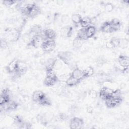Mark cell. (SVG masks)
<instances>
[{
  "label": "cell",
  "instance_id": "1",
  "mask_svg": "<svg viewBox=\"0 0 129 129\" xmlns=\"http://www.w3.org/2000/svg\"><path fill=\"white\" fill-rule=\"evenodd\" d=\"M57 58L67 65L71 70H73L77 67L74 54L69 51H59L57 54Z\"/></svg>",
  "mask_w": 129,
  "mask_h": 129
},
{
  "label": "cell",
  "instance_id": "2",
  "mask_svg": "<svg viewBox=\"0 0 129 129\" xmlns=\"http://www.w3.org/2000/svg\"><path fill=\"white\" fill-rule=\"evenodd\" d=\"M21 31L22 29L20 28H8L5 30V37L4 38L9 42H16L22 36Z\"/></svg>",
  "mask_w": 129,
  "mask_h": 129
},
{
  "label": "cell",
  "instance_id": "3",
  "mask_svg": "<svg viewBox=\"0 0 129 129\" xmlns=\"http://www.w3.org/2000/svg\"><path fill=\"white\" fill-rule=\"evenodd\" d=\"M46 77L43 81V85L45 86L52 87L59 81L54 70L46 71Z\"/></svg>",
  "mask_w": 129,
  "mask_h": 129
},
{
  "label": "cell",
  "instance_id": "4",
  "mask_svg": "<svg viewBox=\"0 0 129 129\" xmlns=\"http://www.w3.org/2000/svg\"><path fill=\"white\" fill-rule=\"evenodd\" d=\"M121 96L111 95L108 96L105 100L106 106L108 108H112L120 105L122 102Z\"/></svg>",
  "mask_w": 129,
  "mask_h": 129
},
{
  "label": "cell",
  "instance_id": "5",
  "mask_svg": "<svg viewBox=\"0 0 129 129\" xmlns=\"http://www.w3.org/2000/svg\"><path fill=\"white\" fill-rule=\"evenodd\" d=\"M28 70V67L27 64L23 61L18 60V67L15 73L12 74V78L16 79L19 78L26 74Z\"/></svg>",
  "mask_w": 129,
  "mask_h": 129
},
{
  "label": "cell",
  "instance_id": "6",
  "mask_svg": "<svg viewBox=\"0 0 129 129\" xmlns=\"http://www.w3.org/2000/svg\"><path fill=\"white\" fill-rule=\"evenodd\" d=\"M55 46V40L45 39L42 41L40 47L44 52H50L54 49Z\"/></svg>",
  "mask_w": 129,
  "mask_h": 129
},
{
  "label": "cell",
  "instance_id": "7",
  "mask_svg": "<svg viewBox=\"0 0 129 129\" xmlns=\"http://www.w3.org/2000/svg\"><path fill=\"white\" fill-rule=\"evenodd\" d=\"M11 91L8 88H4L2 90L0 99L1 106L6 104L11 100Z\"/></svg>",
  "mask_w": 129,
  "mask_h": 129
},
{
  "label": "cell",
  "instance_id": "8",
  "mask_svg": "<svg viewBox=\"0 0 129 129\" xmlns=\"http://www.w3.org/2000/svg\"><path fill=\"white\" fill-rule=\"evenodd\" d=\"M84 123V120L79 117H73L70 120L69 126L71 129L81 128Z\"/></svg>",
  "mask_w": 129,
  "mask_h": 129
},
{
  "label": "cell",
  "instance_id": "9",
  "mask_svg": "<svg viewBox=\"0 0 129 129\" xmlns=\"http://www.w3.org/2000/svg\"><path fill=\"white\" fill-rule=\"evenodd\" d=\"M52 116L49 114L46 113L43 114H38L36 116V120L38 123L43 126H46L52 119Z\"/></svg>",
  "mask_w": 129,
  "mask_h": 129
},
{
  "label": "cell",
  "instance_id": "10",
  "mask_svg": "<svg viewBox=\"0 0 129 129\" xmlns=\"http://www.w3.org/2000/svg\"><path fill=\"white\" fill-rule=\"evenodd\" d=\"M73 27L71 25H65L60 30V36L63 38L71 37L73 33Z\"/></svg>",
  "mask_w": 129,
  "mask_h": 129
},
{
  "label": "cell",
  "instance_id": "11",
  "mask_svg": "<svg viewBox=\"0 0 129 129\" xmlns=\"http://www.w3.org/2000/svg\"><path fill=\"white\" fill-rule=\"evenodd\" d=\"M113 91L114 89L106 86H104L100 90L99 97L102 100H104L108 96L112 95Z\"/></svg>",
  "mask_w": 129,
  "mask_h": 129
},
{
  "label": "cell",
  "instance_id": "12",
  "mask_svg": "<svg viewBox=\"0 0 129 129\" xmlns=\"http://www.w3.org/2000/svg\"><path fill=\"white\" fill-rule=\"evenodd\" d=\"M42 27L39 25H34L31 26L29 31L28 32L29 35L32 37H34L37 35H40L43 32Z\"/></svg>",
  "mask_w": 129,
  "mask_h": 129
},
{
  "label": "cell",
  "instance_id": "13",
  "mask_svg": "<svg viewBox=\"0 0 129 129\" xmlns=\"http://www.w3.org/2000/svg\"><path fill=\"white\" fill-rule=\"evenodd\" d=\"M18 60L17 59H14L11 61L6 67V70L8 73L12 74L15 72L17 69Z\"/></svg>",
  "mask_w": 129,
  "mask_h": 129
},
{
  "label": "cell",
  "instance_id": "14",
  "mask_svg": "<svg viewBox=\"0 0 129 129\" xmlns=\"http://www.w3.org/2000/svg\"><path fill=\"white\" fill-rule=\"evenodd\" d=\"M19 103L14 100H11L6 104L1 106V108H4V110L7 111H14L17 109L19 106Z\"/></svg>",
  "mask_w": 129,
  "mask_h": 129
},
{
  "label": "cell",
  "instance_id": "15",
  "mask_svg": "<svg viewBox=\"0 0 129 129\" xmlns=\"http://www.w3.org/2000/svg\"><path fill=\"white\" fill-rule=\"evenodd\" d=\"M117 61L120 67L122 68H128L129 58L127 55H119L117 58Z\"/></svg>",
  "mask_w": 129,
  "mask_h": 129
},
{
  "label": "cell",
  "instance_id": "16",
  "mask_svg": "<svg viewBox=\"0 0 129 129\" xmlns=\"http://www.w3.org/2000/svg\"><path fill=\"white\" fill-rule=\"evenodd\" d=\"M71 76L80 81L85 78L83 70H81L78 67H76L75 69H74L72 73H71Z\"/></svg>",
  "mask_w": 129,
  "mask_h": 129
},
{
  "label": "cell",
  "instance_id": "17",
  "mask_svg": "<svg viewBox=\"0 0 129 129\" xmlns=\"http://www.w3.org/2000/svg\"><path fill=\"white\" fill-rule=\"evenodd\" d=\"M41 13V10L40 8L34 3L30 11V13L28 16V17L33 19L36 17L37 16L40 15Z\"/></svg>",
  "mask_w": 129,
  "mask_h": 129
},
{
  "label": "cell",
  "instance_id": "18",
  "mask_svg": "<svg viewBox=\"0 0 129 129\" xmlns=\"http://www.w3.org/2000/svg\"><path fill=\"white\" fill-rule=\"evenodd\" d=\"M46 95L41 90H35L33 92L32 96V101L35 103L38 104L43 97Z\"/></svg>",
  "mask_w": 129,
  "mask_h": 129
},
{
  "label": "cell",
  "instance_id": "19",
  "mask_svg": "<svg viewBox=\"0 0 129 129\" xmlns=\"http://www.w3.org/2000/svg\"><path fill=\"white\" fill-rule=\"evenodd\" d=\"M43 34L45 39L55 40L56 37L55 31L52 29H46L43 31Z\"/></svg>",
  "mask_w": 129,
  "mask_h": 129
},
{
  "label": "cell",
  "instance_id": "20",
  "mask_svg": "<svg viewBox=\"0 0 129 129\" xmlns=\"http://www.w3.org/2000/svg\"><path fill=\"white\" fill-rule=\"evenodd\" d=\"M111 28H112V32H116L118 31L121 26V22L120 20H119L117 18H113L112 19H111L110 21H109Z\"/></svg>",
  "mask_w": 129,
  "mask_h": 129
},
{
  "label": "cell",
  "instance_id": "21",
  "mask_svg": "<svg viewBox=\"0 0 129 129\" xmlns=\"http://www.w3.org/2000/svg\"><path fill=\"white\" fill-rule=\"evenodd\" d=\"M100 31L103 33H112L113 32L112 28L109 21H107L103 22L100 27Z\"/></svg>",
  "mask_w": 129,
  "mask_h": 129
},
{
  "label": "cell",
  "instance_id": "22",
  "mask_svg": "<svg viewBox=\"0 0 129 129\" xmlns=\"http://www.w3.org/2000/svg\"><path fill=\"white\" fill-rule=\"evenodd\" d=\"M92 23V18L86 16L83 18L82 17L81 20V22L80 23V25L81 26V28H86L89 26L91 25Z\"/></svg>",
  "mask_w": 129,
  "mask_h": 129
},
{
  "label": "cell",
  "instance_id": "23",
  "mask_svg": "<svg viewBox=\"0 0 129 129\" xmlns=\"http://www.w3.org/2000/svg\"><path fill=\"white\" fill-rule=\"evenodd\" d=\"M96 32V28L93 25H90L86 28V34L87 39L93 37Z\"/></svg>",
  "mask_w": 129,
  "mask_h": 129
},
{
  "label": "cell",
  "instance_id": "24",
  "mask_svg": "<svg viewBox=\"0 0 129 129\" xmlns=\"http://www.w3.org/2000/svg\"><path fill=\"white\" fill-rule=\"evenodd\" d=\"M80 82H81L80 80L77 79L70 76V77H69L65 81V84L67 86L71 87L76 86L77 85L79 84Z\"/></svg>",
  "mask_w": 129,
  "mask_h": 129
},
{
  "label": "cell",
  "instance_id": "25",
  "mask_svg": "<svg viewBox=\"0 0 129 129\" xmlns=\"http://www.w3.org/2000/svg\"><path fill=\"white\" fill-rule=\"evenodd\" d=\"M82 18V17L80 14L78 13H74L73 14H72L71 19L72 22L75 25H80V23L81 22Z\"/></svg>",
  "mask_w": 129,
  "mask_h": 129
},
{
  "label": "cell",
  "instance_id": "26",
  "mask_svg": "<svg viewBox=\"0 0 129 129\" xmlns=\"http://www.w3.org/2000/svg\"><path fill=\"white\" fill-rule=\"evenodd\" d=\"M38 104L43 106H49L52 105V102L50 99L46 95H45Z\"/></svg>",
  "mask_w": 129,
  "mask_h": 129
},
{
  "label": "cell",
  "instance_id": "27",
  "mask_svg": "<svg viewBox=\"0 0 129 129\" xmlns=\"http://www.w3.org/2000/svg\"><path fill=\"white\" fill-rule=\"evenodd\" d=\"M76 37L80 38L83 41L87 40L86 34V28H81L80 29H79L77 32Z\"/></svg>",
  "mask_w": 129,
  "mask_h": 129
},
{
  "label": "cell",
  "instance_id": "28",
  "mask_svg": "<svg viewBox=\"0 0 129 129\" xmlns=\"http://www.w3.org/2000/svg\"><path fill=\"white\" fill-rule=\"evenodd\" d=\"M83 72L85 78H88L93 75L94 73V70L92 67L89 66L83 70Z\"/></svg>",
  "mask_w": 129,
  "mask_h": 129
},
{
  "label": "cell",
  "instance_id": "29",
  "mask_svg": "<svg viewBox=\"0 0 129 129\" xmlns=\"http://www.w3.org/2000/svg\"><path fill=\"white\" fill-rule=\"evenodd\" d=\"M84 41L76 37L73 41V45L76 48H80L83 45Z\"/></svg>",
  "mask_w": 129,
  "mask_h": 129
},
{
  "label": "cell",
  "instance_id": "30",
  "mask_svg": "<svg viewBox=\"0 0 129 129\" xmlns=\"http://www.w3.org/2000/svg\"><path fill=\"white\" fill-rule=\"evenodd\" d=\"M23 118L20 115H16L13 118L14 124L18 126V127L23 122Z\"/></svg>",
  "mask_w": 129,
  "mask_h": 129
},
{
  "label": "cell",
  "instance_id": "31",
  "mask_svg": "<svg viewBox=\"0 0 129 129\" xmlns=\"http://www.w3.org/2000/svg\"><path fill=\"white\" fill-rule=\"evenodd\" d=\"M22 37V39L23 40V41L25 43H26L27 44H28L32 40V39L33 38L29 34L28 32L25 33L24 34H23L21 36Z\"/></svg>",
  "mask_w": 129,
  "mask_h": 129
},
{
  "label": "cell",
  "instance_id": "32",
  "mask_svg": "<svg viewBox=\"0 0 129 129\" xmlns=\"http://www.w3.org/2000/svg\"><path fill=\"white\" fill-rule=\"evenodd\" d=\"M128 46V41L125 38H120V43L118 47L125 49Z\"/></svg>",
  "mask_w": 129,
  "mask_h": 129
},
{
  "label": "cell",
  "instance_id": "33",
  "mask_svg": "<svg viewBox=\"0 0 129 129\" xmlns=\"http://www.w3.org/2000/svg\"><path fill=\"white\" fill-rule=\"evenodd\" d=\"M107 61V60L106 58L103 56H99L97 58L96 62L98 67H102L103 66L105 63H106Z\"/></svg>",
  "mask_w": 129,
  "mask_h": 129
},
{
  "label": "cell",
  "instance_id": "34",
  "mask_svg": "<svg viewBox=\"0 0 129 129\" xmlns=\"http://www.w3.org/2000/svg\"><path fill=\"white\" fill-rule=\"evenodd\" d=\"M104 8L105 12L110 13L113 10L114 8V6L112 3L108 2L105 4V5H104Z\"/></svg>",
  "mask_w": 129,
  "mask_h": 129
},
{
  "label": "cell",
  "instance_id": "35",
  "mask_svg": "<svg viewBox=\"0 0 129 129\" xmlns=\"http://www.w3.org/2000/svg\"><path fill=\"white\" fill-rule=\"evenodd\" d=\"M56 119L60 121H64L67 120L68 118V115L64 112H60L56 116Z\"/></svg>",
  "mask_w": 129,
  "mask_h": 129
},
{
  "label": "cell",
  "instance_id": "36",
  "mask_svg": "<svg viewBox=\"0 0 129 129\" xmlns=\"http://www.w3.org/2000/svg\"><path fill=\"white\" fill-rule=\"evenodd\" d=\"M60 20L62 24H68L70 21V18L67 14H63L60 17Z\"/></svg>",
  "mask_w": 129,
  "mask_h": 129
},
{
  "label": "cell",
  "instance_id": "37",
  "mask_svg": "<svg viewBox=\"0 0 129 129\" xmlns=\"http://www.w3.org/2000/svg\"><path fill=\"white\" fill-rule=\"evenodd\" d=\"M110 41L112 44L114 48L119 47L120 43V38L116 37H113L110 40Z\"/></svg>",
  "mask_w": 129,
  "mask_h": 129
},
{
  "label": "cell",
  "instance_id": "38",
  "mask_svg": "<svg viewBox=\"0 0 129 129\" xmlns=\"http://www.w3.org/2000/svg\"><path fill=\"white\" fill-rule=\"evenodd\" d=\"M62 66V64L61 61L58 59L55 58V59L54 62V64H53V69L54 70H58L61 69V68Z\"/></svg>",
  "mask_w": 129,
  "mask_h": 129
},
{
  "label": "cell",
  "instance_id": "39",
  "mask_svg": "<svg viewBox=\"0 0 129 129\" xmlns=\"http://www.w3.org/2000/svg\"><path fill=\"white\" fill-rule=\"evenodd\" d=\"M17 1H14V0H6V1H2L3 5L8 8H10L12 7L14 4H17Z\"/></svg>",
  "mask_w": 129,
  "mask_h": 129
},
{
  "label": "cell",
  "instance_id": "40",
  "mask_svg": "<svg viewBox=\"0 0 129 129\" xmlns=\"http://www.w3.org/2000/svg\"><path fill=\"white\" fill-rule=\"evenodd\" d=\"M18 128L22 129H30L32 128V124L28 121H24L18 127Z\"/></svg>",
  "mask_w": 129,
  "mask_h": 129
},
{
  "label": "cell",
  "instance_id": "41",
  "mask_svg": "<svg viewBox=\"0 0 129 129\" xmlns=\"http://www.w3.org/2000/svg\"><path fill=\"white\" fill-rule=\"evenodd\" d=\"M9 41H7L4 37L1 39V49H6L8 46Z\"/></svg>",
  "mask_w": 129,
  "mask_h": 129
},
{
  "label": "cell",
  "instance_id": "42",
  "mask_svg": "<svg viewBox=\"0 0 129 129\" xmlns=\"http://www.w3.org/2000/svg\"><path fill=\"white\" fill-rule=\"evenodd\" d=\"M71 76V73L70 74H62L61 75H60L59 77H58V79H59V80H61V81H66V80L69 77H70Z\"/></svg>",
  "mask_w": 129,
  "mask_h": 129
},
{
  "label": "cell",
  "instance_id": "43",
  "mask_svg": "<svg viewBox=\"0 0 129 129\" xmlns=\"http://www.w3.org/2000/svg\"><path fill=\"white\" fill-rule=\"evenodd\" d=\"M88 94L90 96V97L93 99L96 98L97 96V92L94 89L90 90L88 93Z\"/></svg>",
  "mask_w": 129,
  "mask_h": 129
},
{
  "label": "cell",
  "instance_id": "44",
  "mask_svg": "<svg viewBox=\"0 0 129 129\" xmlns=\"http://www.w3.org/2000/svg\"><path fill=\"white\" fill-rule=\"evenodd\" d=\"M93 110H94V108L93 107L91 106V105H89V106H88L87 107H86V112L88 113H89V114H91L93 113Z\"/></svg>",
  "mask_w": 129,
  "mask_h": 129
},
{
  "label": "cell",
  "instance_id": "45",
  "mask_svg": "<svg viewBox=\"0 0 129 129\" xmlns=\"http://www.w3.org/2000/svg\"><path fill=\"white\" fill-rule=\"evenodd\" d=\"M105 46H106V48H109V49H112V48H114L112 44L111 43V42L110 41V40L106 42Z\"/></svg>",
  "mask_w": 129,
  "mask_h": 129
},
{
  "label": "cell",
  "instance_id": "46",
  "mask_svg": "<svg viewBox=\"0 0 129 129\" xmlns=\"http://www.w3.org/2000/svg\"><path fill=\"white\" fill-rule=\"evenodd\" d=\"M70 111L71 112H73V113H75L76 112L77 110H78V107L77 106L74 105H72L71 107H70Z\"/></svg>",
  "mask_w": 129,
  "mask_h": 129
}]
</instances>
